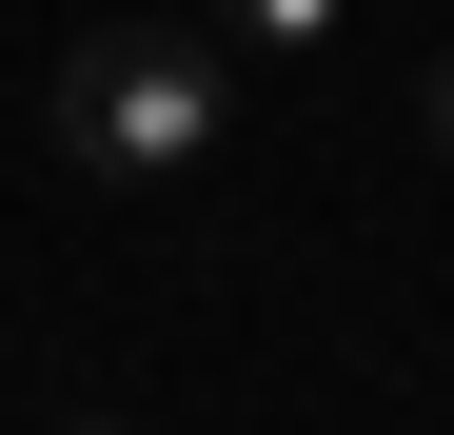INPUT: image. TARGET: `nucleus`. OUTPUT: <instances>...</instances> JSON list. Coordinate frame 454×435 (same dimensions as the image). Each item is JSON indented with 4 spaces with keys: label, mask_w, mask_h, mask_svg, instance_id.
<instances>
[{
    "label": "nucleus",
    "mask_w": 454,
    "mask_h": 435,
    "mask_svg": "<svg viewBox=\"0 0 454 435\" xmlns=\"http://www.w3.org/2000/svg\"><path fill=\"white\" fill-rule=\"evenodd\" d=\"M217 119H238V40L217 20H80L59 80H40V138L80 178H178V159H217Z\"/></svg>",
    "instance_id": "obj_1"
},
{
    "label": "nucleus",
    "mask_w": 454,
    "mask_h": 435,
    "mask_svg": "<svg viewBox=\"0 0 454 435\" xmlns=\"http://www.w3.org/2000/svg\"><path fill=\"white\" fill-rule=\"evenodd\" d=\"M198 20H217V40H238V59H317V40L356 20V0H198Z\"/></svg>",
    "instance_id": "obj_2"
},
{
    "label": "nucleus",
    "mask_w": 454,
    "mask_h": 435,
    "mask_svg": "<svg viewBox=\"0 0 454 435\" xmlns=\"http://www.w3.org/2000/svg\"><path fill=\"white\" fill-rule=\"evenodd\" d=\"M434 159H454V40H434Z\"/></svg>",
    "instance_id": "obj_3"
}]
</instances>
